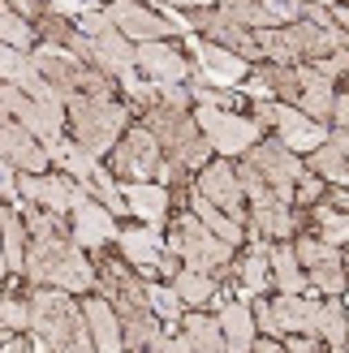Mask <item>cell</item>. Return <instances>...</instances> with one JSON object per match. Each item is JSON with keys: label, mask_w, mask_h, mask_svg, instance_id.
Listing matches in <instances>:
<instances>
[{"label": "cell", "mask_w": 349, "mask_h": 353, "mask_svg": "<svg viewBox=\"0 0 349 353\" xmlns=\"http://www.w3.org/2000/svg\"><path fill=\"white\" fill-rule=\"evenodd\" d=\"M26 280L61 293H86L99 285V272L74 241L69 220H61L57 211L26 207Z\"/></svg>", "instance_id": "1"}, {"label": "cell", "mask_w": 349, "mask_h": 353, "mask_svg": "<svg viewBox=\"0 0 349 353\" xmlns=\"http://www.w3.org/2000/svg\"><path fill=\"white\" fill-rule=\"evenodd\" d=\"M30 332H34V349L39 353L43 349L48 353H95L82 302H74V293L34 289L30 293Z\"/></svg>", "instance_id": "2"}, {"label": "cell", "mask_w": 349, "mask_h": 353, "mask_svg": "<svg viewBox=\"0 0 349 353\" xmlns=\"http://www.w3.org/2000/svg\"><path fill=\"white\" fill-rule=\"evenodd\" d=\"M138 125H147V130H151V138L160 143L164 164H168V168L203 172L207 164H212V143L203 138L195 112L172 108V103H164L160 95H155L147 108H143V121H138Z\"/></svg>", "instance_id": "3"}, {"label": "cell", "mask_w": 349, "mask_h": 353, "mask_svg": "<svg viewBox=\"0 0 349 353\" xmlns=\"http://www.w3.org/2000/svg\"><path fill=\"white\" fill-rule=\"evenodd\" d=\"M65 117L74 125V143L82 151H91L95 160L99 155H112V147L134 125V117L121 99H95V95H74L65 103Z\"/></svg>", "instance_id": "4"}, {"label": "cell", "mask_w": 349, "mask_h": 353, "mask_svg": "<svg viewBox=\"0 0 349 353\" xmlns=\"http://www.w3.org/2000/svg\"><path fill=\"white\" fill-rule=\"evenodd\" d=\"M168 250L181 259V268L190 272H207V276H224L233 272V245L220 241L195 211H177V220H168Z\"/></svg>", "instance_id": "5"}, {"label": "cell", "mask_w": 349, "mask_h": 353, "mask_svg": "<svg viewBox=\"0 0 349 353\" xmlns=\"http://www.w3.org/2000/svg\"><path fill=\"white\" fill-rule=\"evenodd\" d=\"M34 57V65H39V74H43V82L48 86H57V95L69 103L74 95H95V99H117V86L99 74V69H91V65H82L78 57H69V52H61V48H39V52H30Z\"/></svg>", "instance_id": "6"}, {"label": "cell", "mask_w": 349, "mask_h": 353, "mask_svg": "<svg viewBox=\"0 0 349 353\" xmlns=\"http://www.w3.org/2000/svg\"><path fill=\"white\" fill-rule=\"evenodd\" d=\"M108 172L117 176V185H151L164 176V151L151 138L147 125H130L126 138L108 155Z\"/></svg>", "instance_id": "7"}, {"label": "cell", "mask_w": 349, "mask_h": 353, "mask_svg": "<svg viewBox=\"0 0 349 353\" xmlns=\"http://www.w3.org/2000/svg\"><path fill=\"white\" fill-rule=\"evenodd\" d=\"M250 112H255V125H259V130H276V138H281V143H285L293 155H310V151H319L323 143H332L328 125L310 121L306 112L289 108V103L259 99V103H250Z\"/></svg>", "instance_id": "8"}, {"label": "cell", "mask_w": 349, "mask_h": 353, "mask_svg": "<svg viewBox=\"0 0 349 353\" xmlns=\"http://www.w3.org/2000/svg\"><path fill=\"white\" fill-rule=\"evenodd\" d=\"M195 121L203 138L212 143V151H220V160H241L246 151H255L263 143V130L255 125V117H241V112H220V108H195Z\"/></svg>", "instance_id": "9"}, {"label": "cell", "mask_w": 349, "mask_h": 353, "mask_svg": "<svg viewBox=\"0 0 349 353\" xmlns=\"http://www.w3.org/2000/svg\"><path fill=\"white\" fill-rule=\"evenodd\" d=\"M241 160H246V164H250V168H255V172L263 176V181L293 207L298 181L306 176V160H302V155H293V151L281 143V138H263V143H259L255 151H246Z\"/></svg>", "instance_id": "10"}, {"label": "cell", "mask_w": 349, "mask_h": 353, "mask_svg": "<svg viewBox=\"0 0 349 353\" xmlns=\"http://www.w3.org/2000/svg\"><path fill=\"white\" fill-rule=\"evenodd\" d=\"M121 254L138 276H177L181 272V259L168 250V241L160 237V228L151 224H134V228H121Z\"/></svg>", "instance_id": "11"}, {"label": "cell", "mask_w": 349, "mask_h": 353, "mask_svg": "<svg viewBox=\"0 0 349 353\" xmlns=\"http://www.w3.org/2000/svg\"><path fill=\"white\" fill-rule=\"evenodd\" d=\"M195 194L207 199L216 211H224L233 224L246 228L250 224V207H246V190L237 181V164L233 160H212L199 176H195Z\"/></svg>", "instance_id": "12"}, {"label": "cell", "mask_w": 349, "mask_h": 353, "mask_svg": "<svg viewBox=\"0 0 349 353\" xmlns=\"http://www.w3.org/2000/svg\"><path fill=\"white\" fill-rule=\"evenodd\" d=\"M293 250H298V263H302V272L310 280V289H319L328 297H341L349 289L345 254L337 250V245H328V241L310 237V233H298V237H293Z\"/></svg>", "instance_id": "13"}, {"label": "cell", "mask_w": 349, "mask_h": 353, "mask_svg": "<svg viewBox=\"0 0 349 353\" xmlns=\"http://www.w3.org/2000/svg\"><path fill=\"white\" fill-rule=\"evenodd\" d=\"M103 13L112 17V26L126 34V39L138 48V43H168L177 26L160 17L151 5H134V0H112V5H103Z\"/></svg>", "instance_id": "14"}, {"label": "cell", "mask_w": 349, "mask_h": 353, "mask_svg": "<svg viewBox=\"0 0 349 353\" xmlns=\"http://www.w3.org/2000/svg\"><path fill=\"white\" fill-rule=\"evenodd\" d=\"M69 216H74V224H69V228H74V241L82 245V250H103L108 241L121 237L117 216H112L103 203H95L82 185H78V194H74V211H69Z\"/></svg>", "instance_id": "15"}, {"label": "cell", "mask_w": 349, "mask_h": 353, "mask_svg": "<svg viewBox=\"0 0 349 353\" xmlns=\"http://www.w3.org/2000/svg\"><path fill=\"white\" fill-rule=\"evenodd\" d=\"M0 160L13 164L17 172H26V176H39L48 168V151L39 147V138L17 125V121L5 112V103H0Z\"/></svg>", "instance_id": "16"}, {"label": "cell", "mask_w": 349, "mask_h": 353, "mask_svg": "<svg viewBox=\"0 0 349 353\" xmlns=\"http://www.w3.org/2000/svg\"><path fill=\"white\" fill-rule=\"evenodd\" d=\"M134 65L151 78V86H190V78H195V69H190L177 43H138Z\"/></svg>", "instance_id": "17"}, {"label": "cell", "mask_w": 349, "mask_h": 353, "mask_svg": "<svg viewBox=\"0 0 349 353\" xmlns=\"http://www.w3.org/2000/svg\"><path fill=\"white\" fill-rule=\"evenodd\" d=\"M17 190H22V199L30 207H43V211H57V216H69V211H74L78 181L57 176V172H39V176H22Z\"/></svg>", "instance_id": "18"}, {"label": "cell", "mask_w": 349, "mask_h": 353, "mask_svg": "<svg viewBox=\"0 0 349 353\" xmlns=\"http://www.w3.org/2000/svg\"><path fill=\"white\" fill-rule=\"evenodd\" d=\"M82 314H86V327H91L95 353H130L126 349V332H121V319H117V310L108 306V297H86Z\"/></svg>", "instance_id": "19"}, {"label": "cell", "mask_w": 349, "mask_h": 353, "mask_svg": "<svg viewBox=\"0 0 349 353\" xmlns=\"http://www.w3.org/2000/svg\"><path fill=\"white\" fill-rule=\"evenodd\" d=\"M220 297V314H216V319H220V332H224V349H229V353H250L255 349V314H250V306L246 302H233V297H224V289L216 293Z\"/></svg>", "instance_id": "20"}, {"label": "cell", "mask_w": 349, "mask_h": 353, "mask_svg": "<svg viewBox=\"0 0 349 353\" xmlns=\"http://www.w3.org/2000/svg\"><path fill=\"white\" fill-rule=\"evenodd\" d=\"M272 314H276L281 336H315L319 302H310L306 293H281V297H272Z\"/></svg>", "instance_id": "21"}, {"label": "cell", "mask_w": 349, "mask_h": 353, "mask_svg": "<svg viewBox=\"0 0 349 353\" xmlns=\"http://www.w3.org/2000/svg\"><path fill=\"white\" fill-rule=\"evenodd\" d=\"M268 245H272V241L250 237V241H246V254H237V259H233V276L241 280V285H246L250 297H268V289H276V285H272Z\"/></svg>", "instance_id": "22"}, {"label": "cell", "mask_w": 349, "mask_h": 353, "mask_svg": "<svg viewBox=\"0 0 349 353\" xmlns=\"http://www.w3.org/2000/svg\"><path fill=\"white\" fill-rule=\"evenodd\" d=\"M298 78H302V95H298V112H306L310 121H319V125H328L337 112V86L319 78L310 65H298Z\"/></svg>", "instance_id": "23"}, {"label": "cell", "mask_w": 349, "mask_h": 353, "mask_svg": "<svg viewBox=\"0 0 349 353\" xmlns=\"http://www.w3.org/2000/svg\"><path fill=\"white\" fill-rule=\"evenodd\" d=\"M121 194H126V207H130V216H138L143 224L151 228H164L168 220V203H172V194L160 185V181H151V185H121Z\"/></svg>", "instance_id": "24"}, {"label": "cell", "mask_w": 349, "mask_h": 353, "mask_svg": "<svg viewBox=\"0 0 349 353\" xmlns=\"http://www.w3.org/2000/svg\"><path fill=\"white\" fill-rule=\"evenodd\" d=\"M195 52H199V65H203V78L207 82H216V86H229V82H241L250 74V65L241 61V57H233V52H224V48H216V43H195Z\"/></svg>", "instance_id": "25"}, {"label": "cell", "mask_w": 349, "mask_h": 353, "mask_svg": "<svg viewBox=\"0 0 349 353\" xmlns=\"http://www.w3.org/2000/svg\"><path fill=\"white\" fill-rule=\"evenodd\" d=\"M268 263H272V285L281 289V293H306V289H310V280H306L302 263H298L293 241H276V245H268Z\"/></svg>", "instance_id": "26"}, {"label": "cell", "mask_w": 349, "mask_h": 353, "mask_svg": "<svg viewBox=\"0 0 349 353\" xmlns=\"http://www.w3.org/2000/svg\"><path fill=\"white\" fill-rule=\"evenodd\" d=\"M306 220H310V237L337 245V250H349V216H345V211H337L328 199L319 207H310Z\"/></svg>", "instance_id": "27"}, {"label": "cell", "mask_w": 349, "mask_h": 353, "mask_svg": "<svg viewBox=\"0 0 349 353\" xmlns=\"http://www.w3.org/2000/svg\"><path fill=\"white\" fill-rule=\"evenodd\" d=\"M315 336L328 345V353H349V310L341 306V297H328L319 302V319H315Z\"/></svg>", "instance_id": "28"}, {"label": "cell", "mask_w": 349, "mask_h": 353, "mask_svg": "<svg viewBox=\"0 0 349 353\" xmlns=\"http://www.w3.org/2000/svg\"><path fill=\"white\" fill-rule=\"evenodd\" d=\"M181 341L195 349V353H229V349H224L220 319H207V314H199V310L181 319Z\"/></svg>", "instance_id": "29"}, {"label": "cell", "mask_w": 349, "mask_h": 353, "mask_svg": "<svg viewBox=\"0 0 349 353\" xmlns=\"http://www.w3.org/2000/svg\"><path fill=\"white\" fill-rule=\"evenodd\" d=\"M306 168L315 172L319 181H328V185L349 190V155H345V151H337L332 143H323L319 151H310V155H306Z\"/></svg>", "instance_id": "30"}, {"label": "cell", "mask_w": 349, "mask_h": 353, "mask_svg": "<svg viewBox=\"0 0 349 353\" xmlns=\"http://www.w3.org/2000/svg\"><path fill=\"white\" fill-rule=\"evenodd\" d=\"M190 99H199V108H220V112H241L246 108V95L233 91V86H216L203 74L190 78Z\"/></svg>", "instance_id": "31"}, {"label": "cell", "mask_w": 349, "mask_h": 353, "mask_svg": "<svg viewBox=\"0 0 349 353\" xmlns=\"http://www.w3.org/2000/svg\"><path fill=\"white\" fill-rule=\"evenodd\" d=\"M172 289H177V297L186 306H207V302H216V293H220V285H216V276H207V272H190V268H181L177 276L168 280Z\"/></svg>", "instance_id": "32"}, {"label": "cell", "mask_w": 349, "mask_h": 353, "mask_svg": "<svg viewBox=\"0 0 349 353\" xmlns=\"http://www.w3.org/2000/svg\"><path fill=\"white\" fill-rule=\"evenodd\" d=\"M190 211H195V216H199V220H203L207 228H212V233H216L220 241H229L233 250H237L241 241H246V228H241V224H233L229 216H224V211H216V207L207 203V199H199L195 190H190Z\"/></svg>", "instance_id": "33"}, {"label": "cell", "mask_w": 349, "mask_h": 353, "mask_svg": "<svg viewBox=\"0 0 349 353\" xmlns=\"http://www.w3.org/2000/svg\"><path fill=\"white\" fill-rule=\"evenodd\" d=\"M147 306L160 323H181L186 319V302L177 297V289L160 285V280H147Z\"/></svg>", "instance_id": "34"}, {"label": "cell", "mask_w": 349, "mask_h": 353, "mask_svg": "<svg viewBox=\"0 0 349 353\" xmlns=\"http://www.w3.org/2000/svg\"><path fill=\"white\" fill-rule=\"evenodd\" d=\"M0 43L5 48H17V52H26L34 43V26L22 22V17L13 13V5H0Z\"/></svg>", "instance_id": "35"}, {"label": "cell", "mask_w": 349, "mask_h": 353, "mask_svg": "<svg viewBox=\"0 0 349 353\" xmlns=\"http://www.w3.org/2000/svg\"><path fill=\"white\" fill-rule=\"evenodd\" d=\"M0 327L5 332H30V297H17V293L0 297Z\"/></svg>", "instance_id": "36"}, {"label": "cell", "mask_w": 349, "mask_h": 353, "mask_svg": "<svg viewBox=\"0 0 349 353\" xmlns=\"http://www.w3.org/2000/svg\"><path fill=\"white\" fill-rule=\"evenodd\" d=\"M34 34H39V39H48V48H65L74 30H69V22H65L61 13H52V5H48V13L34 22Z\"/></svg>", "instance_id": "37"}, {"label": "cell", "mask_w": 349, "mask_h": 353, "mask_svg": "<svg viewBox=\"0 0 349 353\" xmlns=\"http://www.w3.org/2000/svg\"><path fill=\"white\" fill-rule=\"evenodd\" d=\"M323 199H328V181H319V176L306 168V176L298 181V194H293V207H298V211H310V207H319Z\"/></svg>", "instance_id": "38"}, {"label": "cell", "mask_w": 349, "mask_h": 353, "mask_svg": "<svg viewBox=\"0 0 349 353\" xmlns=\"http://www.w3.org/2000/svg\"><path fill=\"white\" fill-rule=\"evenodd\" d=\"M250 314H255V327L263 332V336H281V327H276V314H272V297H250Z\"/></svg>", "instance_id": "39"}, {"label": "cell", "mask_w": 349, "mask_h": 353, "mask_svg": "<svg viewBox=\"0 0 349 353\" xmlns=\"http://www.w3.org/2000/svg\"><path fill=\"white\" fill-rule=\"evenodd\" d=\"M103 5H95V0H57V5H52V13H61L65 22H69V17H91Z\"/></svg>", "instance_id": "40"}, {"label": "cell", "mask_w": 349, "mask_h": 353, "mask_svg": "<svg viewBox=\"0 0 349 353\" xmlns=\"http://www.w3.org/2000/svg\"><path fill=\"white\" fill-rule=\"evenodd\" d=\"M285 349L289 353H328V345L319 336H285Z\"/></svg>", "instance_id": "41"}, {"label": "cell", "mask_w": 349, "mask_h": 353, "mask_svg": "<svg viewBox=\"0 0 349 353\" xmlns=\"http://www.w3.org/2000/svg\"><path fill=\"white\" fill-rule=\"evenodd\" d=\"M0 353H39V349H34V341H26V336H9V341H0Z\"/></svg>", "instance_id": "42"}, {"label": "cell", "mask_w": 349, "mask_h": 353, "mask_svg": "<svg viewBox=\"0 0 349 353\" xmlns=\"http://www.w3.org/2000/svg\"><path fill=\"white\" fill-rule=\"evenodd\" d=\"M250 353H289V349H285V345H281V341H272V336H259V341H255V349H250Z\"/></svg>", "instance_id": "43"}, {"label": "cell", "mask_w": 349, "mask_h": 353, "mask_svg": "<svg viewBox=\"0 0 349 353\" xmlns=\"http://www.w3.org/2000/svg\"><path fill=\"white\" fill-rule=\"evenodd\" d=\"M328 203H332L337 211H345V216H349V190H328Z\"/></svg>", "instance_id": "44"}, {"label": "cell", "mask_w": 349, "mask_h": 353, "mask_svg": "<svg viewBox=\"0 0 349 353\" xmlns=\"http://www.w3.org/2000/svg\"><path fill=\"white\" fill-rule=\"evenodd\" d=\"M332 17H337V26L349 34V5H332Z\"/></svg>", "instance_id": "45"}, {"label": "cell", "mask_w": 349, "mask_h": 353, "mask_svg": "<svg viewBox=\"0 0 349 353\" xmlns=\"http://www.w3.org/2000/svg\"><path fill=\"white\" fill-rule=\"evenodd\" d=\"M332 147H337V151H345V155H349V134H341V130H332Z\"/></svg>", "instance_id": "46"}, {"label": "cell", "mask_w": 349, "mask_h": 353, "mask_svg": "<svg viewBox=\"0 0 349 353\" xmlns=\"http://www.w3.org/2000/svg\"><path fill=\"white\" fill-rule=\"evenodd\" d=\"M345 276H349V250H345Z\"/></svg>", "instance_id": "47"}, {"label": "cell", "mask_w": 349, "mask_h": 353, "mask_svg": "<svg viewBox=\"0 0 349 353\" xmlns=\"http://www.w3.org/2000/svg\"><path fill=\"white\" fill-rule=\"evenodd\" d=\"M345 349H349V341H345Z\"/></svg>", "instance_id": "48"}]
</instances>
